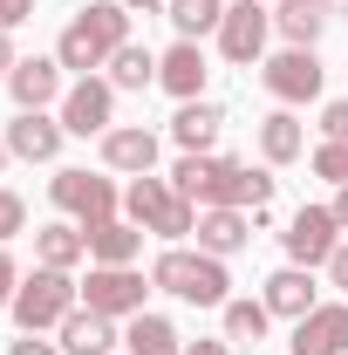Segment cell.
<instances>
[{"mask_svg":"<svg viewBox=\"0 0 348 355\" xmlns=\"http://www.w3.org/2000/svg\"><path fill=\"white\" fill-rule=\"evenodd\" d=\"M143 273H130V266H89L82 280V308L110 314V321H130V314H143Z\"/></svg>","mask_w":348,"mask_h":355,"instance_id":"6","label":"cell"},{"mask_svg":"<svg viewBox=\"0 0 348 355\" xmlns=\"http://www.w3.org/2000/svg\"><path fill=\"white\" fill-rule=\"evenodd\" d=\"M246 239H253V219H246L239 205H205V212H198V253L225 260V253H239Z\"/></svg>","mask_w":348,"mask_h":355,"instance_id":"15","label":"cell"},{"mask_svg":"<svg viewBox=\"0 0 348 355\" xmlns=\"http://www.w3.org/2000/svg\"><path fill=\"white\" fill-rule=\"evenodd\" d=\"M0 171H7V144H0Z\"/></svg>","mask_w":348,"mask_h":355,"instance_id":"40","label":"cell"},{"mask_svg":"<svg viewBox=\"0 0 348 355\" xmlns=\"http://www.w3.org/2000/svg\"><path fill=\"white\" fill-rule=\"evenodd\" d=\"M62 123H48L42 110H21V116H14V123H7V150H14V157H28V164H48V157H55V150H62Z\"/></svg>","mask_w":348,"mask_h":355,"instance_id":"16","label":"cell"},{"mask_svg":"<svg viewBox=\"0 0 348 355\" xmlns=\"http://www.w3.org/2000/svg\"><path fill=\"white\" fill-rule=\"evenodd\" d=\"M7 89H14V103H21V110H42V103L62 96V62H55V55H28V62L7 76Z\"/></svg>","mask_w":348,"mask_h":355,"instance_id":"17","label":"cell"},{"mask_svg":"<svg viewBox=\"0 0 348 355\" xmlns=\"http://www.w3.org/2000/svg\"><path fill=\"white\" fill-rule=\"evenodd\" d=\"M184 355H225V342H191Z\"/></svg>","mask_w":348,"mask_h":355,"instance_id":"37","label":"cell"},{"mask_svg":"<svg viewBox=\"0 0 348 355\" xmlns=\"http://www.w3.org/2000/svg\"><path fill=\"white\" fill-rule=\"evenodd\" d=\"M157 89H171L177 103H198V89H205V48L198 42H171L157 55Z\"/></svg>","mask_w":348,"mask_h":355,"instance_id":"14","label":"cell"},{"mask_svg":"<svg viewBox=\"0 0 348 355\" xmlns=\"http://www.w3.org/2000/svg\"><path fill=\"white\" fill-rule=\"evenodd\" d=\"M130 42V7L123 0H89V14H76L55 42V62L62 69H110V55Z\"/></svg>","mask_w":348,"mask_h":355,"instance_id":"2","label":"cell"},{"mask_svg":"<svg viewBox=\"0 0 348 355\" xmlns=\"http://www.w3.org/2000/svg\"><path fill=\"white\" fill-rule=\"evenodd\" d=\"M103 164H110V171H130V178H150V164H157V137L143 130V123L103 130Z\"/></svg>","mask_w":348,"mask_h":355,"instance_id":"13","label":"cell"},{"mask_svg":"<svg viewBox=\"0 0 348 355\" xmlns=\"http://www.w3.org/2000/svg\"><path fill=\"white\" fill-rule=\"evenodd\" d=\"M266 35H273V14H266L260 0H239V7H225V21H218V55L225 62H260Z\"/></svg>","mask_w":348,"mask_h":355,"instance_id":"10","label":"cell"},{"mask_svg":"<svg viewBox=\"0 0 348 355\" xmlns=\"http://www.w3.org/2000/svg\"><path fill=\"white\" fill-rule=\"evenodd\" d=\"M328 7H335V0H328Z\"/></svg>","mask_w":348,"mask_h":355,"instance_id":"42","label":"cell"},{"mask_svg":"<svg viewBox=\"0 0 348 355\" xmlns=\"http://www.w3.org/2000/svg\"><path fill=\"white\" fill-rule=\"evenodd\" d=\"M328 280H335V287H348V239L335 246V260H328Z\"/></svg>","mask_w":348,"mask_h":355,"instance_id":"35","label":"cell"},{"mask_svg":"<svg viewBox=\"0 0 348 355\" xmlns=\"http://www.w3.org/2000/svg\"><path fill=\"white\" fill-rule=\"evenodd\" d=\"M110 116H116V83H103V76H82V83L62 96V130H69V137H103V130H116Z\"/></svg>","mask_w":348,"mask_h":355,"instance_id":"9","label":"cell"},{"mask_svg":"<svg viewBox=\"0 0 348 355\" xmlns=\"http://www.w3.org/2000/svg\"><path fill=\"white\" fill-rule=\"evenodd\" d=\"M7 355H62V349H55V342H42V335H21Z\"/></svg>","mask_w":348,"mask_h":355,"instance_id":"34","label":"cell"},{"mask_svg":"<svg viewBox=\"0 0 348 355\" xmlns=\"http://www.w3.org/2000/svg\"><path fill=\"white\" fill-rule=\"evenodd\" d=\"M21 69V55H14V42H7V28H0V76H14Z\"/></svg>","mask_w":348,"mask_h":355,"instance_id":"36","label":"cell"},{"mask_svg":"<svg viewBox=\"0 0 348 355\" xmlns=\"http://www.w3.org/2000/svg\"><path fill=\"white\" fill-rule=\"evenodd\" d=\"M137 253H143V225H123V219L89 225V260L96 266H130Z\"/></svg>","mask_w":348,"mask_h":355,"instance_id":"19","label":"cell"},{"mask_svg":"<svg viewBox=\"0 0 348 355\" xmlns=\"http://www.w3.org/2000/svg\"><path fill=\"white\" fill-rule=\"evenodd\" d=\"M28 14H35V0H0V28H21Z\"/></svg>","mask_w":348,"mask_h":355,"instance_id":"33","label":"cell"},{"mask_svg":"<svg viewBox=\"0 0 348 355\" xmlns=\"http://www.w3.org/2000/svg\"><path fill=\"white\" fill-rule=\"evenodd\" d=\"M123 205H130V225L157 232V239H184V232H198V205L177 191L171 178H137L130 191H123Z\"/></svg>","mask_w":348,"mask_h":355,"instance_id":"5","label":"cell"},{"mask_svg":"<svg viewBox=\"0 0 348 355\" xmlns=\"http://www.w3.org/2000/svg\"><path fill=\"white\" fill-rule=\"evenodd\" d=\"M287 349L294 355H348V308H328V301H321L314 314H301Z\"/></svg>","mask_w":348,"mask_h":355,"instance_id":"12","label":"cell"},{"mask_svg":"<svg viewBox=\"0 0 348 355\" xmlns=\"http://www.w3.org/2000/svg\"><path fill=\"white\" fill-rule=\"evenodd\" d=\"M328 0H280V14H273V28L287 35V48H314V35L328 28Z\"/></svg>","mask_w":348,"mask_h":355,"instance_id":"22","label":"cell"},{"mask_svg":"<svg viewBox=\"0 0 348 355\" xmlns=\"http://www.w3.org/2000/svg\"><path fill=\"white\" fill-rule=\"evenodd\" d=\"M48 198H55V205H62L69 219H82V225L116 219V184H110V178H89V171H55Z\"/></svg>","mask_w":348,"mask_h":355,"instance_id":"8","label":"cell"},{"mask_svg":"<svg viewBox=\"0 0 348 355\" xmlns=\"http://www.w3.org/2000/svg\"><path fill=\"white\" fill-rule=\"evenodd\" d=\"M342 21H348V0H342Z\"/></svg>","mask_w":348,"mask_h":355,"instance_id":"41","label":"cell"},{"mask_svg":"<svg viewBox=\"0 0 348 355\" xmlns=\"http://www.w3.org/2000/svg\"><path fill=\"white\" fill-rule=\"evenodd\" d=\"M123 7H164V0H123Z\"/></svg>","mask_w":348,"mask_h":355,"instance_id":"39","label":"cell"},{"mask_svg":"<svg viewBox=\"0 0 348 355\" xmlns=\"http://www.w3.org/2000/svg\"><path fill=\"white\" fill-rule=\"evenodd\" d=\"M335 225L348 232V184H342V198H335Z\"/></svg>","mask_w":348,"mask_h":355,"instance_id":"38","label":"cell"},{"mask_svg":"<svg viewBox=\"0 0 348 355\" xmlns=\"http://www.w3.org/2000/svg\"><path fill=\"white\" fill-rule=\"evenodd\" d=\"M273 308L266 301H225V342H260Z\"/></svg>","mask_w":348,"mask_h":355,"instance_id":"28","label":"cell"},{"mask_svg":"<svg viewBox=\"0 0 348 355\" xmlns=\"http://www.w3.org/2000/svg\"><path fill=\"white\" fill-rule=\"evenodd\" d=\"M314 178L348 184V144H321V150H314Z\"/></svg>","mask_w":348,"mask_h":355,"instance_id":"29","label":"cell"},{"mask_svg":"<svg viewBox=\"0 0 348 355\" xmlns=\"http://www.w3.org/2000/svg\"><path fill=\"white\" fill-rule=\"evenodd\" d=\"M260 150H266V164H294V157L307 150L301 116H294V110H273V116L260 123Z\"/></svg>","mask_w":348,"mask_h":355,"instance_id":"24","label":"cell"},{"mask_svg":"<svg viewBox=\"0 0 348 355\" xmlns=\"http://www.w3.org/2000/svg\"><path fill=\"white\" fill-rule=\"evenodd\" d=\"M266 308L287 314V321H301V314L321 308V294H314V280H307V266H280L273 280H266Z\"/></svg>","mask_w":348,"mask_h":355,"instance_id":"18","label":"cell"},{"mask_svg":"<svg viewBox=\"0 0 348 355\" xmlns=\"http://www.w3.org/2000/svg\"><path fill=\"white\" fill-rule=\"evenodd\" d=\"M218 130H225V110H218V103H205V96H198V103H177L171 137L184 144V150H212Z\"/></svg>","mask_w":348,"mask_h":355,"instance_id":"20","label":"cell"},{"mask_svg":"<svg viewBox=\"0 0 348 355\" xmlns=\"http://www.w3.org/2000/svg\"><path fill=\"white\" fill-rule=\"evenodd\" d=\"M150 287H164V294L191 301V308H225V301H232V294H225V287H232L225 260H212V253H184V246H164V253H157Z\"/></svg>","mask_w":348,"mask_h":355,"instance_id":"3","label":"cell"},{"mask_svg":"<svg viewBox=\"0 0 348 355\" xmlns=\"http://www.w3.org/2000/svg\"><path fill=\"white\" fill-rule=\"evenodd\" d=\"M171 184L198 205V212H205V205H253V212H260L266 198H273V178L266 171L239 164V157H212V150H184Z\"/></svg>","mask_w":348,"mask_h":355,"instance_id":"1","label":"cell"},{"mask_svg":"<svg viewBox=\"0 0 348 355\" xmlns=\"http://www.w3.org/2000/svg\"><path fill=\"white\" fill-rule=\"evenodd\" d=\"M321 137H328V144H348V96L321 110Z\"/></svg>","mask_w":348,"mask_h":355,"instance_id":"31","label":"cell"},{"mask_svg":"<svg viewBox=\"0 0 348 355\" xmlns=\"http://www.w3.org/2000/svg\"><path fill=\"white\" fill-rule=\"evenodd\" d=\"M14 287H21V266L7 260V246H0V308H14Z\"/></svg>","mask_w":348,"mask_h":355,"instance_id":"32","label":"cell"},{"mask_svg":"<svg viewBox=\"0 0 348 355\" xmlns=\"http://www.w3.org/2000/svg\"><path fill=\"white\" fill-rule=\"evenodd\" d=\"M110 83H116V89H150V83H157V55L137 48V42H123L116 55H110Z\"/></svg>","mask_w":348,"mask_h":355,"instance_id":"27","label":"cell"},{"mask_svg":"<svg viewBox=\"0 0 348 355\" xmlns=\"http://www.w3.org/2000/svg\"><path fill=\"white\" fill-rule=\"evenodd\" d=\"M76 308H82V287H76L62 266H35V273L14 287V321H21V335L62 328V321H69Z\"/></svg>","mask_w":348,"mask_h":355,"instance_id":"4","label":"cell"},{"mask_svg":"<svg viewBox=\"0 0 348 355\" xmlns=\"http://www.w3.org/2000/svg\"><path fill=\"white\" fill-rule=\"evenodd\" d=\"M123 342H130V355H184V342H177V328L164 314H130Z\"/></svg>","mask_w":348,"mask_h":355,"instance_id":"25","label":"cell"},{"mask_svg":"<svg viewBox=\"0 0 348 355\" xmlns=\"http://www.w3.org/2000/svg\"><path fill=\"white\" fill-rule=\"evenodd\" d=\"M21 225H28V205H21V191H7V184H0V239H14Z\"/></svg>","mask_w":348,"mask_h":355,"instance_id":"30","label":"cell"},{"mask_svg":"<svg viewBox=\"0 0 348 355\" xmlns=\"http://www.w3.org/2000/svg\"><path fill=\"white\" fill-rule=\"evenodd\" d=\"M260 83L280 96V103H314L321 96V62H314V48H287V55H273L260 69Z\"/></svg>","mask_w":348,"mask_h":355,"instance_id":"11","label":"cell"},{"mask_svg":"<svg viewBox=\"0 0 348 355\" xmlns=\"http://www.w3.org/2000/svg\"><path fill=\"white\" fill-rule=\"evenodd\" d=\"M35 260L69 273L76 260H89V225H42L35 232Z\"/></svg>","mask_w":348,"mask_h":355,"instance_id":"23","label":"cell"},{"mask_svg":"<svg viewBox=\"0 0 348 355\" xmlns=\"http://www.w3.org/2000/svg\"><path fill=\"white\" fill-rule=\"evenodd\" d=\"M110 342H116V328H110V314H96V308H76L62 321V355H110Z\"/></svg>","mask_w":348,"mask_h":355,"instance_id":"21","label":"cell"},{"mask_svg":"<svg viewBox=\"0 0 348 355\" xmlns=\"http://www.w3.org/2000/svg\"><path fill=\"white\" fill-rule=\"evenodd\" d=\"M280 239H287V260H294V266H328V260H335V246H342L335 205H301L294 225H287Z\"/></svg>","mask_w":348,"mask_h":355,"instance_id":"7","label":"cell"},{"mask_svg":"<svg viewBox=\"0 0 348 355\" xmlns=\"http://www.w3.org/2000/svg\"><path fill=\"white\" fill-rule=\"evenodd\" d=\"M164 7H171V28H177V42L218 35V21H225V0H164Z\"/></svg>","mask_w":348,"mask_h":355,"instance_id":"26","label":"cell"}]
</instances>
